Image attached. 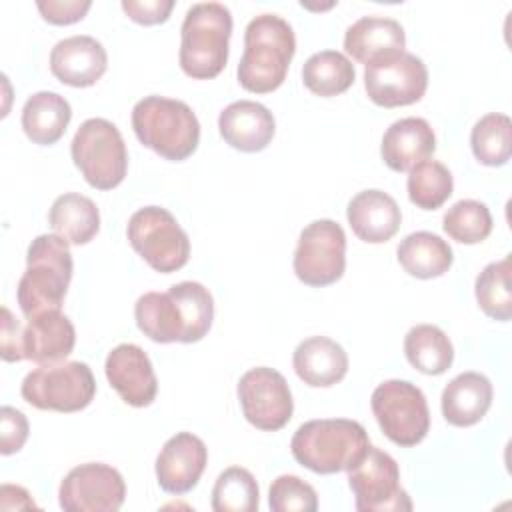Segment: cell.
I'll return each mask as SVG.
<instances>
[{"instance_id":"6da1fadb","label":"cell","mask_w":512,"mask_h":512,"mask_svg":"<svg viewBox=\"0 0 512 512\" xmlns=\"http://www.w3.org/2000/svg\"><path fill=\"white\" fill-rule=\"evenodd\" d=\"M134 318L154 342L192 344L202 340L214 320L210 290L192 280L178 282L168 292H146L134 304Z\"/></svg>"},{"instance_id":"7a4b0ae2","label":"cell","mask_w":512,"mask_h":512,"mask_svg":"<svg viewBox=\"0 0 512 512\" xmlns=\"http://www.w3.org/2000/svg\"><path fill=\"white\" fill-rule=\"evenodd\" d=\"M296 52L292 26L278 14H260L244 30V52L238 82L254 94H268L282 86Z\"/></svg>"},{"instance_id":"3957f363","label":"cell","mask_w":512,"mask_h":512,"mask_svg":"<svg viewBox=\"0 0 512 512\" xmlns=\"http://www.w3.org/2000/svg\"><path fill=\"white\" fill-rule=\"evenodd\" d=\"M72 254L68 242L58 234L36 236L26 252V270L18 280L16 298L26 318L60 310L70 278Z\"/></svg>"},{"instance_id":"277c9868","label":"cell","mask_w":512,"mask_h":512,"mask_svg":"<svg viewBox=\"0 0 512 512\" xmlns=\"http://www.w3.org/2000/svg\"><path fill=\"white\" fill-rule=\"evenodd\" d=\"M370 446L368 432L356 420L322 418L298 426L290 440L292 456L316 474H336L356 466Z\"/></svg>"},{"instance_id":"5b68a950","label":"cell","mask_w":512,"mask_h":512,"mask_svg":"<svg viewBox=\"0 0 512 512\" xmlns=\"http://www.w3.org/2000/svg\"><path fill=\"white\" fill-rule=\"evenodd\" d=\"M232 14L220 2H198L186 10L180 28L178 62L186 76L216 78L228 62Z\"/></svg>"},{"instance_id":"8992f818","label":"cell","mask_w":512,"mask_h":512,"mask_svg":"<svg viewBox=\"0 0 512 512\" xmlns=\"http://www.w3.org/2000/svg\"><path fill=\"white\" fill-rule=\"evenodd\" d=\"M136 138L166 160L180 162L192 156L200 142V122L192 108L174 98L144 96L132 108Z\"/></svg>"},{"instance_id":"52a82bcc","label":"cell","mask_w":512,"mask_h":512,"mask_svg":"<svg viewBox=\"0 0 512 512\" xmlns=\"http://www.w3.org/2000/svg\"><path fill=\"white\" fill-rule=\"evenodd\" d=\"M72 160L84 180L98 190L116 188L128 170V152L120 130L106 118L84 120L70 144Z\"/></svg>"},{"instance_id":"ba28073f","label":"cell","mask_w":512,"mask_h":512,"mask_svg":"<svg viewBox=\"0 0 512 512\" xmlns=\"http://www.w3.org/2000/svg\"><path fill=\"white\" fill-rule=\"evenodd\" d=\"M20 394L38 410L78 412L94 400L96 380L88 364L80 360L40 364L26 374Z\"/></svg>"},{"instance_id":"9c48e42d","label":"cell","mask_w":512,"mask_h":512,"mask_svg":"<svg viewBox=\"0 0 512 512\" xmlns=\"http://www.w3.org/2000/svg\"><path fill=\"white\" fill-rule=\"evenodd\" d=\"M130 246L162 274L180 270L190 258V240L172 212L160 206L136 210L126 228Z\"/></svg>"},{"instance_id":"30bf717a","label":"cell","mask_w":512,"mask_h":512,"mask_svg":"<svg viewBox=\"0 0 512 512\" xmlns=\"http://www.w3.org/2000/svg\"><path fill=\"white\" fill-rule=\"evenodd\" d=\"M370 406L380 430L398 446L420 444L430 430L424 392L408 380H386L372 392Z\"/></svg>"},{"instance_id":"8fae6325","label":"cell","mask_w":512,"mask_h":512,"mask_svg":"<svg viewBox=\"0 0 512 512\" xmlns=\"http://www.w3.org/2000/svg\"><path fill=\"white\" fill-rule=\"evenodd\" d=\"M348 486L354 494L358 512H410L412 502L400 486V468L396 460L368 446L362 460L348 470Z\"/></svg>"},{"instance_id":"7c38bea8","label":"cell","mask_w":512,"mask_h":512,"mask_svg":"<svg viewBox=\"0 0 512 512\" xmlns=\"http://www.w3.org/2000/svg\"><path fill=\"white\" fill-rule=\"evenodd\" d=\"M292 264L298 280L308 286L320 288L340 280L346 268L344 228L330 218L310 222L300 232Z\"/></svg>"},{"instance_id":"4fadbf2b","label":"cell","mask_w":512,"mask_h":512,"mask_svg":"<svg viewBox=\"0 0 512 512\" xmlns=\"http://www.w3.org/2000/svg\"><path fill=\"white\" fill-rule=\"evenodd\" d=\"M364 88L368 98L378 106H408L424 96L428 68L422 58L404 50L366 64Z\"/></svg>"},{"instance_id":"5bb4252c","label":"cell","mask_w":512,"mask_h":512,"mask_svg":"<svg viewBox=\"0 0 512 512\" xmlns=\"http://www.w3.org/2000/svg\"><path fill=\"white\" fill-rule=\"evenodd\" d=\"M238 400L244 418L258 430L276 432L284 428L294 412V400L286 378L268 366H258L242 374Z\"/></svg>"},{"instance_id":"9a60e30c","label":"cell","mask_w":512,"mask_h":512,"mask_svg":"<svg viewBox=\"0 0 512 512\" xmlns=\"http://www.w3.org/2000/svg\"><path fill=\"white\" fill-rule=\"evenodd\" d=\"M124 498L126 484L122 474L102 462L72 468L58 490L60 508L66 512H116Z\"/></svg>"},{"instance_id":"2e32d148","label":"cell","mask_w":512,"mask_h":512,"mask_svg":"<svg viewBox=\"0 0 512 512\" xmlns=\"http://www.w3.org/2000/svg\"><path fill=\"white\" fill-rule=\"evenodd\" d=\"M106 378L118 396L134 406H150L158 392V380L148 354L136 344H118L106 356Z\"/></svg>"},{"instance_id":"e0dca14e","label":"cell","mask_w":512,"mask_h":512,"mask_svg":"<svg viewBox=\"0 0 512 512\" xmlns=\"http://www.w3.org/2000/svg\"><path fill=\"white\" fill-rule=\"evenodd\" d=\"M208 464L206 444L192 432H178L168 438L156 458V478L164 492H190Z\"/></svg>"},{"instance_id":"ac0fdd59","label":"cell","mask_w":512,"mask_h":512,"mask_svg":"<svg viewBox=\"0 0 512 512\" xmlns=\"http://www.w3.org/2000/svg\"><path fill=\"white\" fill-rule=\"evenodd\" d=\"M108 68L106 48L92 36L76 34L58 40L50 52L52 74L68 86L86 88L96 84Z\"/></svg>"},{"instance_id":"d6986e66","label":"cell","mask_w":512,"mask_h":512,"mask_svg":"<svg viewBox=\"0 0 512 512\" xmlns=\"http://www.w3.org/2000/svg\"><path fill=\"white\" fill-rule=\"evenodd\" d=\"M218 130L232 148L240 152H260L272 142L276 122L264 104L238 100L220 112Z\"/></svg>"},{"instance_id":"ffe728a7","label":"cell","mask_w":512,"mask_h":512,"mask_svg":"<svg viewBox=\"0 0 512 512\" xmlns=\"http://www.w3.org/2000/svg\"><path fill=\"white\" fill-rule=\"evenodd\" d=\"M436 150L432 126L418 116H408L392 122L382 136L380 154L384 164L394 172L412 170L428 160Z\"/></svg>"},{"instance_id":"44dd1931","label":"cell","mask_w":512,"mask_h":512,"mask_svg":"<svg viewBox=\"0 0 512 512\" xmlns=\"http://www.w3.org/2000/svg\"><path fill=\"white\" fill-rule=\"evenodd\" d=\"M346 218L360 240L368 244H382L398 232L402 212L390 194L370 188L358 192L348 202Z\"/></svg>"},{"instance_id":"7402d4cb","label":"cell","mask_w":512,"mask_h":512,"mask_svg":"<svg viewBox=\"0 0 512 512\" xmlns=\"http://www.w3.org/2000/svg\"><path fill=\"white\" fill-rule=\"evenodd\" d=\"M76 344L74 324L60 310L28 318L22 330L24 358L36 364H54L70 356Z\"/></svg>"},{"instance_id":"603a6c76","label":"cell","mask_w":512,"mask_h":512,"mask_svg":"<svg viewBox=\"0 0 512 512\" xmlns=\"http://www.w3.org/2000/svg\"><path fill=\"white\" fill-rule=\"evenodd\" d=\"M406 46V34L398 20L384 16H362L344 34V50L358 62L400 54Z\"/></svg>"},{"instance_id":"cb8c5ba5","label":"cell","mask_w":512,"mask_h":512,"mask_svg":"<svg viewBox=\"0 0 512 512\" xmlns=\"http://www.w3.org/2000/svg\"><path fill=\"white\" fill-rule=\"evenodd\" d=\"M292 366L304 384L314 388H328L346 376L348 354L332 338L310 336L296 346L292 354Z\"/></svg>"},{"instance_id":"d4e9b609","label":"cell","mask_w":512,"mask_h":512,"mask_svg":"<svg viewBox=\"0 0 512 512\" xmlns=\"http://www.w3.org/2000/svg\"><path fill=\"white\" fill-rule=\"evenodd\" d=\"M492 396V382L484 374L462 372L442 390V416L452 426H472L486 416L492 404Z\"/></svg>"},{"instance_id":"484cf974","label":"cell","mask_w":512,"mask_h":512,"mask_svg":"<svg viewBox=\"0 0 512 512\" xmlns=\"http://www.w3.org/2000/svg\"><path fill=\"white\" fill-rule=\"evenodd\" d=\"M72 118V108L68 100L56 92H36L22 108V128L24 134L40 146H50L58 142Z\"/></svg>"},{"instance_id":"4316f807","label":"cell","mask_w":512,"mask_h":512,"mask_svg":"<svg viewBox=\"0 0 512 512\" xmlns=\"http://www.w3.org/2000/svg\"><path fill=\"white\" fill-rule=\"evenodd\" d=\"M400 266L414 278L428 280L446 274L454 262L452 248L438 234L420 230L408 234L396 248Z\"/></svg>"},{"instance_id":"83f0119b","label":"cell","mask_w":512,"mask_h":512,"mask_svg":"<svg viewBox=\"0 0 512 512\" xmlns=\"http://www.w3.org/2000/svg\"><path fill=\"white\" fill-rule=\"evenodd\" d=\"M50 228L68 244H88L100 230L98 206L84 194H60L48 214Z\"/></svg>"},{"instance_id":"f1b7e54d","label":"cell","mask_w":512,"mask_h":512,"mask_svg":"<svg viewBox=\"0 0 512 512\" xmlns=\"http://www.w3.org/2000/svg\"><path fill=\"white\" fill-rule=\"evenodd\" d=\"M404 354L422 374L440 376L454 360V348L442 328L434 324H416L404 336Z\"/></svg>"},{"instance_id":"f546056e","label":"cell","mask_w":512,"mask_h":512,"mask_svg":"<svg viewBox=\"0 0 512 512\" xmlns=\"http://www.w3.org/2000/svg\"><path fill=\"white\" fill-rule=\"evenodd\" d=\"M356 80L352 60L338 50H322L312 54L302 66V82L316 96H338Z\"/></svg>"},{"instance_id":"4dcf8cb0","label":"cell","mask_w":512,"mask_h":512,"mask_svg":"<svg viewBox=\"0 0 512 512\" xmlns=\"http://www.w3.org/2000/svg\"><path fill=\"white\" fill-rule=\"evenodd\" d=\"M510 256L490 262L476 276L474 294L482 312L494 320L508 322L512 318V290H510Z\"/></svg>"},{"instance_id":"1f68e13d","label":"cell","mask_w":512,"mask_h":512,"mask_svg":"<svg viewBox=\"0 0 512 512\" xmlns=\"http://www.w3.org/2000/svg\"><path fill=\"white\" fill-rule=\"evenodd\" d=\"M470 146L476 160L484 166H504L512 152V122L506 114L490 112L482 116L472 132Z\"/></svg>"},{"instance_id":"d6a6232c","label":"cell","mask_w":512,"mask_h":512,"mask_svg":"<svg viewBox=\"0 0 512 512\" xmlns=\"http://www.w3.org/2000/svg\"><path fill=\"white\" fill-rule=\"evenodd\" d=\"M260 504V490L250 470L230 466L216 478L212 488L214 512H256Z\"/></svg>"},{"instance_id":"836d02e7","label":"cell","mask_w":512,"mask_h":512,"mask_svg":"<svg viewBox=\"0 0 512 512\" xmlns=\"http://www.w3.org/2000/svg\"><path fill=\"white\" fill-rule=\"evenodd\" d=\"M406 188L412 204L422 210H436L452 196L454 180L442 162L424 160L410 170Z\"/></svg>"},{"instance_id":"e575fe53","label":"cell","mask_w":512,"mask_h":512,"mask_svg":"<svg viewBox=\"0 0 512 512\" xmlns=\"http://www.w3.org/2000/svg\"><path fill=\"white\" fill-rule=\"evenodd\" d=\"M442 228L460 244H478L492 232V214L484 202L458 200L446 210Z\"/></svg>"},{"instance_id":"d590c367","label":"cell","mask_w":512,"mask_h":512,"mask_svg":"<svg viewBox=\"0 0 512 512\" xmlns=\"http://www.w3.org/2000/svg\"><path fill=\"white\" fill-rule=\"evenodd\" d=\"M268 504L274 512H316V490L294 474L278 476L268 490Z\"/></svg>"},{"instance_id":"8d00e7d4","label":"cell","mask_w":512,"mask_h":512,"mask_svg":"<svg viewBox=\"0 0 512 512\" xmlns=\"http://www.w3.org/2000/svg\"><path fill=\"white\" fill-rule=\"evenodd\" d=\"M28 432V420L20 410L12 406L0 408V452L4 456L18 452L24 446Z\"/></svg>"},{"instance_id":"74e56055","label":"cell","mask_w":512,"mask_h":512,"mask_svg":"<svg viewBox=\"0 0 512 512\" xmlns=\"http://www.w3.org/2000/svg\"><path fill=\"white\" fill-rule=\"evenodd\" d=\"M42 18L50 24L66 26L82 20L90 10V0H40L36 2Z\"/></svg>"},{"instance_id":"f35d334b","label":"cell","mask_w":512,"mask_h":512,"mask_svg":"<svg viewBox=\"0 0 512 512\" xmlns=\"http://www.w3.org/2000/svg\"><path fill=\"white\" fill-rule=\"evenodd\" d=\"M174 8V0H122V10L138 24L152 26L166 22Z\"/></svg>"},{"instance_id":"ab89813d","label":"cell","mask_w":512,"mask_h":512,"mask_svg":"<svg viewBox=\"0 0 512 512\" xmlns=\"http://www.w3.org/2000/svg\"><path fill=\"white\" fill-rule=\"evenodd\" d=\"M22 330H24V326L14 318V314L6 306H2V336H0L2 360H6V362L24 360Z\"/></svg>"}]
</instances>
